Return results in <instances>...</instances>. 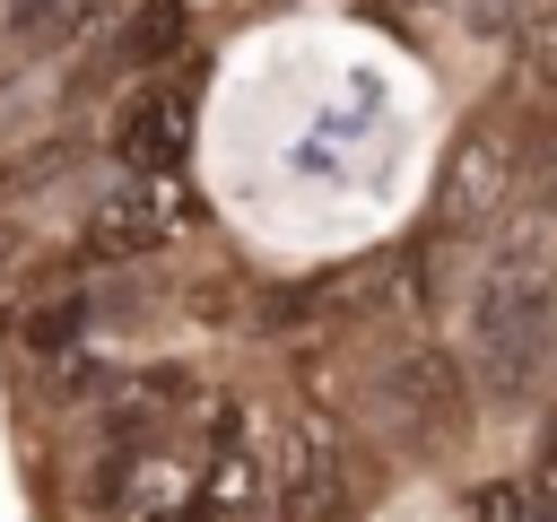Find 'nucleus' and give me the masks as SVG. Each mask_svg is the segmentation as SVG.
I'll list each match as a JSON object with an SVG mask.
<instances>
[{
  "mask_svg": "<svg viewBox=\"0 0 557 522\" xmlns=\"http://www.w3.org/2000/svg\"><path fill=\"white\" fill-rule=\"evenodd\" d=\"M557 331V209H505L470 287V374L487 400H522Z\"/></svg>",
  "mask_w": 557,
  "mask_h": 522,
  "instance_id": "nucleus-1",
  "label": "nucleus"
},
{
  "mask_svg": "<svg viewBox=\"0 0 557 522\" xmlns=\"http://www.w3.org/2000/svg\"><path fill=\"white\" fill-rule=\"evenodd\" d=\"M183 226H191V191H183V174H139V165H122V183L87 209V244H96L104 261L165 252Z\"/></svg>",
  "mask_w": 557,
  "mask_h": 522,
  "instance_id": "nucleus-2",
  "label": "nucleus"
},
{
  "mask_svg": "<svg viewBox=\"0 0 557 522\" xmlns=\"http://www.w3.org/2000/svg\"><path fill=\"white\" fill-rule=\"evenodd\" d=\"M513 209V148L505 130H461L453 157H444V183H435V235L461 244V235H487L505 226Z\"/></svg>",
  "mask_w": 557,
  "mask_h": 522,
  "instance_id": "nucleus-3",
  "label": "nucleus"
},
{
  "mask_svg": "<svg viewBox=\"0 0 557 522\" xmlns=\"http://www.w3.org/2000/svg\"><path fill=\"white\" fill-rule=\"evenodd\" d=\"M348 505V452L331 418H287L278 426V522H339Z\"/></svg>",
  "mask_w": 557,
  "mask_h": 522,
  "instance_id": "nucleus-4",
  "label": "nucleus"
},
{
  "mask_svg": "<svg viewBox=\"0 0 557 522\" xmlns=\"http://www.w3.org/2000/svg\"><path fill=\"white\" fill-rule=\"evenodd\" d=\"M261 478H270L261 426L226 400L218 426H209V461L191 470V522H244V513H261Z\"/></svg>",
  "mask_w": 557,
  "mask_h": 522,
  "instance_id": "nucleus-5",
  "label": "nucleus"
},
{
  "mask_svg": "<svg viewBox=\"0 0 557 522\" xmlns=\"http://www.w3.org/2000/svg\"><path fill=\"white\" fill-rule=\"evenodd\" d=\"M383 409H392V426H400L409 444H453V426L470 418V383H461L453 357L409 348V357L383 365Z\"/></svg>",
  "mask_w": 557,
  "mask_h": 522,
  "instance_id": "nucleus-6",
  "label": "nucleus"
},
{
  "mask_svg": "<svg viewBox=\"0 0 557 522\" xmlns=\"http://www.w3.org/2000/svg\"><path fill=\"white\" fill-rule=\"evenodd\" d=\"M113 157L139 165V174H174L191 157V87L183 78H148L122 96L113 113Z\"/></svg>",
  "mask_w": 557,
  "mask_h": 522,
  "instance_id": "nucleus-7",
  "label": "nucleus"
},
{
  "mask_svg": "<svg viewBox=\"0 0 557 522\" xmlns=\"http://www.w3.org/2000/svg\"><path fill=\"white\" fill-rule=\"evenodd\" d=\"M522 78H531V96L557 113V0L522 9Z\"/></svg>",
  "mask_w": 557,
  "mask_h": 522,
  "instance_id": "nucleus-8",
  "label": "nucleus"
},
{
  "mask_svg": "<svg viewBox=\"0 0 557 522\" xmlns=\"http://www.w3.org/2000/svg\"><path fill=\"white\" fill-rule=\"evenodd\" d=\"M183 44V0H139V17H131V35H122V52L131 61H165Z\"/></svg>",
  "mask_w": 557,
  "mask_h": 522,
  "instance_id": "nucleus-9",
  "label": "nucleus"
},
{
  "mask_svg": "<svg viewBox=\"0 0 557 522\" xmlns=\"http://www.w3.org/2000/svg\"><path fill=\"white\" fill-rule=\"evenodd\" d=\"M70 9H78V0H0V17H9L17 44H52V35H70Z\"/></svg>",
  "mask_w": 557,
  "mask_h": 522,
  "instance_id": "nucleus-10",
  "label": "nucleus"
},
{
  "mask_svg": "<svg viewBox=\"0 0 557 522\" xmlns=\"http://www.w3.org/2000/svg\"><path fill=\"white\" fill-rule=\"evenodd\" d=\"M470 522H531V487H522V478L479 487V496H470Z\"/></svg>",
  "mask_w": 557,
  "mask_h": 522,
  "instance_id": "nucleus-11",
  "label": "nucleus"
},
{
  "mask_svg": "<svg viewBox=\"0 0 557 522\" xmlns=\"http://www.w3.org/2000/svg\"><path fill=\"white\" fill-rule=\"evenodd\" d=\"M70 331H78V304H52V313H35V322H26V339H35V348H61Z\"/></svg>",
  "mask_w": 557,
  "mask_h": 522,
  "instance_id": "nucleus-12",
  "label": "nucleus"
},
{
  "mask_svg": "<svg viewBox=\"0 0 557 522\" xmlns=\"http://www.w3.org/2000/svg\"><path fill=\"white\" fill-rule=\"evenodd\" d=\"M522 26V0H470V35H505Z\"/></svg>",
  "mask_w": 557,
  "mask_h": 522,
  "instance_id": "nucleus-13",
  "label": "nucleus"
},
{
  "mask_svg": "<svg viewBox=\"0 0 557 522\" xmlns=\"http://www.w3.org/2000/svg\"><path fill=\"white\" fill-rule=\"evenodd\" d=\"M531 513L557 522V444H548V461H540V496H531Z\"/></svg>",
  "mask_w": 557,
  "mask_h": 522,
  "instance_id": "nucleus-14",
  "label": "nucleus"
},
{
  "mask_svg": "<svg viewBox=\"0 0 557 522\" xmlns=\"http://www.w3.org/2000/svg\"><path fill=\"white\" fill-rule=\"evenodd\" d=\"M244 522H278V513H244Z\"/></svg>",
  "mask_w": 557,
  "mask_h": 522,
  "instance_id": "nucleus-15",
  "label": "nucleus"
}]
</instances>
